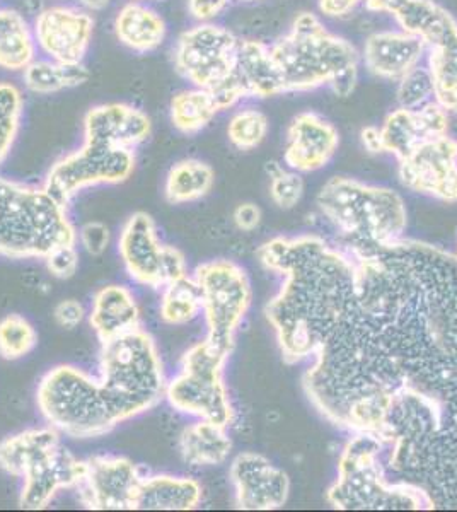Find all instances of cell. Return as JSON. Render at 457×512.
<instances>
[{
  "label": "cell",
  "instance_id": "cell-25",
  "mask_svg": "<svg viewBox=\"0 0 457 512\" xmlns=\"http://www.w3.org/2000/svg\"><path fill=\"white\" fill-rule=\"evenodd\" d=\"M89 323L101 344L140 328V311L134 294L123 286H106L94 294Z\"/></svg>",
  "mask_w": 457,
  "mask_h": 512
},
{
  "label": "cell",
  "instance_id": "cell-39",
  "mask_svg": "<svg viewBox=\"0 0 457 512\" xmlns=\"http://www.w3.org/2000/svg\"><path fill=\"white\" fill-rule=\"evenodd\" d=\"M396 96L398 105L405 108H418L435 101L434 84L430 79L427 67H417L406 74L401 81L396 82Z\"/></svg>",
  "mask_w": 457,
  "mask_h": 512
},
{
  "label": "cell",
  "instance_id": "cell-1",
  "mask_svg": "<svg viewBox=\"0 0 457 512\" xmlns=\"http://www.w3.org/2000/svg\"><path fill=\"white\" fill-rule=\"evenodd\" d=\"M342 245L355 260L365 337L396 393L457 408V255L418 239Z\"/></svg>",
  "mask_w": 457,
  "mask_h": 512
},
{
  "label": "cell",
  "instance_id": "cell-31",
  "mask_svg": "<svg viewBox=\"0 0 457 512\" xmlns=\"http://www.w3.org/2000/svg\"><path fill=\"white\" fill-rule=\"evenodd\" d=\"M219 113L214 96L195 86L181 89L169 103V118L180 134H200Z\"/></svg>",
  "mask_w": 457,
  "mask_h": 512
},
{
  "label": "cell",
  "instance_id": "cell-28",
  "mask_svg": "<svg viewBox=\"0 0 457 512\" xmlns=\"http://www.w3.org/2000/svg\"><path fill=\"white\" fill-rule=\"evenodd\" d=\"M33 24L12 7H0V69L23 72L36 59Z\"/></svg>",
  "mask_w": 457,
  "mask_h": 512
},
{
  "label": "cell",
  "instance_id": "cell-36",
  "mask_svg": "<svg viewBox=\"0 0 457 512\" xmlns=\"http://www.w3.org/2000/svg\"><path fill=\"white\" fill-rule=\"evenodd\" d=\"M24 115L23 91L12 82L0 81V164L11 154Z\"/></svg>",
  "mask_w": 457,
  "mask_h": 512
},
{
  "label": "cell",
  "instance_id": "cell-40",
  "mask_svg": "<svg viewBox=\"0 0 457 512\" xmlns=\"http://www.w3.org/2000/svg\"><path fill=\"white\" fill-rule=\"evenodd\" d=\"M43 260L47 263L48 272L57 279H72L79 268V253L76 245L57 246Z\"/></svg>",
  "mask_w": 457,
  "mask_h": 512
},
{
  "label": "cell",
  "instance_id": "cell-38",
  "mask_svg": "<svg viewBox=\"0 0 457 512\" xmlns=\"http://www.w3.org/2000/svg\"><path fill=\"white\" fill-rule=\"evenodd\" d=\"M270 176V197L278 209H294L304 197V180L301 173L278 163H268Z\"/></svg>",
  "mask_w": 457,
  "mask_h": 512
},
{
  "label": "cell",
  "instance_id": "cell-6",
  "mask_svg": "<svg viewBox=\"0 0 457 512\" xmlns=\"http://www.w3.org/2000/svg\"><path fill=\"white\" fill-rule=\"evenodd\" d=\"M316 204L347 245H391L405 238L408 210L393 188L333 176L319 190Z\"/></svg>",
  "mask_w": 457,
  "mask_h": 512
},
{
  "label": "cell",
  "instance_id": "cell-19",
  "mask_svg": "<svg viewBox=\"0 0 457 512\" xmlns=\"http://www.w3.org/2000/svg\"><path fill=\"white\" fill-rule=\"evenodd\" d=\"M236 506L243 511H273L289 499V475L256 453L236 456L231 465Z\"/></svg>",
  "mask_w": 457,
  "mask_h": 512
},
{
  "label": "cell",
  "instance_id": "cell-30",
  "mask_svg": "<svg viewBox=\"0 0 457 512\" xmlns=\"http://www.w3.org/2000/svg\"><path fill=\"white\" fill-rule=\"evenodd\" d=\"M57 444H60V431L52 425L6 437L0 443V468L12 477L21 478L31 461Z\"/></svg>",
  "mask_w": 457,
  "mask_h": 512
},
{
  "label": "cell",
  "instance_id": "cell-47",
  "mask_svg": "<svg viewBox=\"0 0 457 512\" xmlns=\"http://www.w3.org/2000/svg\"><path fill=\"white\" fill-rule=\"evenodd\" d=\"M77 2H79L77 6L84 7L89 12L101 11L110 4V0H77Z\"/></svg>",
  "mask_w": 457,
  "mask_h": 512
},
{
  "label": "cell",
  "instance_id": "cell-43",
  "mask_svg": "<svg viewBox=\"0 0 457 512\" xmlns=\"http://www.w3.org/2000/svg\"><path fill=\"white\" fill-rule=\"evenodd\" d=\"M364 0H318V11L323 18L343 19L352 16Z\"/></svg>",
  "mask_w": 457,
  "mask_h": 512
},
{
  "label": "cell",
  "instance_id": "cell-45",
  "mask_svg": "<svg viewBox=\"0 0 457 512\" xmlns=\"http://www.w3.org/2000/svg\"><path fill=\"white\" fill-rule=\"evenodd\" d=\"M234 222H236V226L241 229V231H255L256 227L260 226L261 222V210L258 205L251 204V202H246V204H241L236 207L234 210V216H232Z\"/></svg>",
  "mask_w": 457,
  "mask_h": 512
},
{
  "label": "cell",
  "instance_id": "cell-35",
  "mask_svg": "<svg viewBox=\"0 0 457 512\" xmlns=\"http://www.w3.org/2000/svg\"><path fill=\"white\" fill-rule=\"evenodd\" d=\"M270 132V122L255 106H244L232 113L227 123V139L239 151H253L260 147Z\"/></svg>",
  "mask_w": 457,
  "mask_h": 512
},
{
  "label": "cell",
  "instance_id": "cell-44",
  "mask_svg": "<svg viewBox=\"0 0 457 512\" xmlns=\"http://www.w3.org/2000/svg\"><path fill=\"white\" fill-rule=\"evenodd\" d=\"M53 315H55L58 325L64 326V328H76L84 320L86 313H84L81 303H77L74 299H67L58 304Z\"/></svg>",
  "mask_w": 457,
  "mask_h": 512
},
{
  "label": "cell",
  "instance_id": "cell-13",
  "mask_svg": "<svg viewBox=\"0 0 457 512\" xmlns=\"http://www.w3.org/2000/svg\"><path fill=\"white\" fill-rule=\"evenodd\" d=\"M134 169L135 151L84 140L77 151L53 164L43 188L67 207L82 190L123 183Z\"/></svg>",
  "mask_w": 457,
  "mask_h": 512
},
{
  "label": "cell",
  "instance_id": "cell-17",
  "mask_svg": "<svg viewBox=\"0 0 457 512\" xmlns=\"http://www.w3.org/2000/svg\"><path fill=\"white\" fill-rule=\"evenodd\" d=\"M139 466L123 456H94L86 461L79 485L81 501L93 511H134L142 482Z\"/></svg>",
  "mask_w": 457,
  "mask_h": 512
},
{
  "label": "cell",
  "instance_id": "cell-27",
  "mask_svg": "<svg viewBox=\"0 0 457 512\" xmlns=\"http://www.w3.org/2000/svg\"><path fill=\"white\" fill-rule=\"evenodd\" d=\"M202 485L193 478L154 475L142 478L135 509L137 511H191L202 502Z\"/></svg>",
  "mask_w": 457,
  "mask_h": 512
},
{
  "label": "cell",
  "instance_id": "cell-24",
  "mask_svg": "<svg viewBox=\"0 0 457 512\" xmlns=\"http://www.w3.org/2000/svg\"><path fill=\"white\" fill-rule=\"evenodd\" d=\"M282 84L265 41L241 38L238 65L232 77L231 99L238 106L248 99H270L282 96Z\"/></svg>",
  "mask_w": 457,
  "mask_h": 512
},
{
  "label": "cell",
  "instance_id": "cell-22",
  "mask_svg": "<svg viewBox=\"0 0 457 512\" xmlns=\"http://www.w3.org/2000/svg\"><path fill=\"white\" fill-rule=\"evenodd\" d=\"M152 120L128 103H103L87 111L82 123L84 140L135 151L151 137Z\"/></svg>",
  "mask_w": 457,
  "mask_h": 512
},
{
  "label": "cell",
  "instance_id": "cell-33",
  "mask_svg": "<svg viewBox=\"0 0 457 512\" xmlns=\"http://www.w3.org/2000/svg\"><path fill=\"white\" fill-rule=\"evenodd\" d=\"M87 79L89 72L84 64H60L52 59H35L23 70L24 88L41 96L69 91L82 86Z\"/></svg>",
  "mask_w": 457,
  "mask_h": 512
},
{
  "label": "cell",
  "instance_id": "cell-11",
  "mask_svg": "<svg viewBox=\"0 0 457 512\" xmlns=\"http://www.w3.org/2000/svg\"><path fill=\"white\" fill-rule=\"evenodd\" d=\"M231 354L207 340L193 345L183 355L181 371L168 384L164 396L181 414L229 425L234 420L229 390L224 383V367Z\"/></svg>",
  "mask_w": 457,
  "mask_h": 512
},
{
  "label": "cell",
  "instance_id": "cell-3",
  "mask_svg": "<svg viewBox=\"0 0 457 512\" xmlns=\"http://www.w3.org/2000/svg\"><path fill=\"white\" fill-rule=\"evenodd\" d=\"M284 282L265 316L287 364L311 359L355 303V260L343 245L316 234L273 238L256 251Z\"/></svg>",
  "mask_w": 457,
  "mask_h": 512
},
{
  "label": "cell",
  "instance_id": "cell-42",
  "mask_svg": "<svg viewBox=\"0 0 457 512\" xmlns=\"http://www.w3.org/2000/svg\"><path fill=\"white\" fill-rule=\"evenodd\" d=\"M229 4L231 0H186L188 12L197 23H214L227 11Z\"/></svg>",
  "mask_w": 457,
  "mask_h": 512
},
{
  "label": "cell",
  "instance_id": "cell-20",
  "mask_svg": "<svg viewBox=\"0 0 457 512\" xmlns=\"http://www.w3.org/2000/svg\"><path fill=\"white\" fill-rule=\"evenodd\" d=\"M340 147L338 128L316 111H302L287 128L284 163L297 173L326 168Z\"/></svg>",
  "mask_w": 457,
  "mask_h": 512
},
{
  "label": "cell",
  "instance_id": "cell-9",
  "mask_svg": "<svg viewBox=\"0 0 457 512\" xmlns=\"http://www.w3.org/2000/svg\"><path fill=\"white\" fill-rule=\"evenodd\" d=\"M369 12L388 14L425 45L435 101L457 111V21L437 0H364Z\"/></svg>",
  "mask_w": 457,
  "mask_h": 512
},
{
  "label": "cell",
  "instance_id": "cell-5",
  "mask_svg": "<svg viewBox=\"0 0 457 512\" xmlns=\"http://www.w3.org/2000/svg\"><path fill=\"white\" fill-rule=\"evenodd\" d=\"M270 55L284 94L330 88L345 98L359 84V50L314 12H299L287 33L270 45Z\"/></svg>",
  "mask_w": 457,
  "mask_h": 512
},
{
  "label": "cell",
  "instance_id": "cell-4",
  "mask_svg": "<svg viewBox=\"0 0 457 512\" xmlns=\"http://www.w3.org/2000/svg\"><path fill=\"white\" fill-rule=\"evenodd\" d=\"M381 439L393 482L420 490L430 511L457 509V408L417 391H398Z\"/></svg>",
  "mask_w": 457,
  "mask_h": 512
},
{
  "label": "cell",
  "instance_id": "cell-26",
  "mask_svg": "<svg viewBox=\"0 0 457 512\" xmlns=\"http://www.w3.org/2000/svg\"><path fill=\"white\" fill-rule=\"evenodd\" d=\"M116 40L135 53H151L161 47L168 26L161 14L147 2L132 0L116 12L113 21Z\"/></svg>",
  "mask_w": 457,
  "mask_h": 512
},
{
  "label": "cell",
  "instance_id": "cell-46",
  "mask_svg": "<svg viewBox=\"0 0 457 512\" xmlns=\"http://www.w3.org/2000/svg\"><path fill=\"white\" fill-rule=\"evenodd\" d=\"M360 140H362L365 151H369L371 154H384L379 127H365L360 132Z\"/></svg>",
  "mask_w": 457,
  "mask_h": 512
},
{
  "label": "cell",
  "instance_id": "cell-10",
  "mask_svg": "<svg viewBox=\"0 0 457 512\" xmlns=\"http://www.w3.org/2000/svg\"><path fill=\"white\" fill-rule=\"evenodd\" d=\"M241 36L215 23H198L174 43V69L190 86L214 96L220 111L231 110V84Z\"/></svg>",
  "mask_w": 457,
  "mask_h": 512
},
{
  "label": "cell",
  "instance_id": "cell-2",
  "mask_svg": "<svg viewBox=\"0 0 457 512\" xmlns=\"http://www.w3.org/2000/svg\"><path fill=\"white\" fill-rule=\"evenodd\" d=\"M98 379L58 366L41 379L36 403L48 424L76 439H93L161 402L166 383L156 342L142 328L101 350Z\"/></svg>",
  "mask_w": 457,
  "mask_h": 512
},
{
  "label": "cell",
  "instance_id": "cell-49",
  "mask_svg": "<svg viewBox=\"0 0 457 512\" xmlns=\"http://www.w3.org/2000/svg\"><path fill=\"white\" fill-rule=\"evenodd\" d=\"M456 255H457V253H456Z\"/></svg>",
  "mask_w": 457,
  "mask_h": 512
},
{
  "label": "cell",
  "instance_id": "cell-23",
  "mask_svg": "<svg viewBox=\"0 0 457 512\" xmlns=\"http://www.w3.org/2000/svg\"><path fill=\"white\" fill-rule=\"evenodd\" d=\"M425 53L422 41L408 31L401 28L376 31L365 40L360 64L377 79L398 82L423 64Z\"/></svg>",
  "mask_w": 457,
  "mask_h": 512
},
{
  "label": "cell",
  "instance_id": "cell-37",
  "mask_svg": "<svg viewBox=\"0 0 457 512\" xmlns=\"http://www.w3.org/2000/svg\"><path fill=\"white\" fill-rule=\"evenodd\" d=\"M38 344V333L21 315H7L0 320V357L18 361Z\"/></svg>",
  "mask_w": 457,
  "mask_h": 512
},
{
  "label": "cell",
  "instance_id": "cell-12",
  "mask_svg": "<svg viewBox=\"0 0 457 512\" xmlns=\"http://www.w3.org/2000/svg\"><path fill=\"white\" fill-rule=\"evenodd\" d=\"M193 279L202 292V313L209 328L205 340L232 354L253 299L246 270L231 260H212L198 265Z\"/></svg>",
  "mask_w": 457,
  "mask_h": 512
},
{
  "label": "cell",
  "instance_id": "cell-18",
  "mask_svg": "<svg viewBox=\"0 0 457 512\" xmlns=\"http://www.w3.org/2000/svg\"><path fill=\"white\" fill-rule=\"evenodd\" d=\"M86 475V461L79 460L62 443L47 449L29 463L23 473V490L19 506L38 511L53 501L65 489H79Z\"/></svg>",
  "mask_w": 457,
  "mask_h": 512
},
{
  "label": "cell",
  "instance_id": "cell-29",
  "mask_svg": "<svg viewBox=\"0 0 457 512\" xmlns=\"http://www.w3.org/2000/svg\"><path fill=\"white\" fill-rule=\"evenodd\" d=\"M232 451L226 425L198 420L186 427L180 437V453L188 465L215 466L224 463Z\"/></svg>",
  "mask_w": 457,
  "mask_h": 512
},
{
  "label": "cell",
  "instance_id": "cell-34",
  "mask_svg": "<svg viewBox=\"0 0 457 512\" xmlns=\"http://www.w3.org/2000/svg\"><path fill=\"white\" fill-rule=\"evenodd\" d=\"M202 311V292L193 277L185 275L164 287L159 308V315L164 323L186 325L198 318Z\"/></svg>",
  "mask_w": 457,
  "mask_h": 512
},
{
  "label": "cell",
  "instance_id": "cell-21",
  "mask_svg": "<svg viewBox=\"0 0 457 512\" xmlns=\"http://www.w3.org/2000/svg\"><path fill=\"white\" fill-rule=\"evenodd\" d=\"M449 115L451 113L437 101L418 108L398 106L379 127L382 151L400 159L425 140L446 135L449 132Z\"/></svg>",
  "mask_w": 457,
  "mask_h": 512
},
{
  "label": "cell",
  "instance_id": "cell-32",
  "mask_svg": "<svg viewBox=\"0 0 457 512\" xmlns=\"http://www.w3.org/2000/svg\"><path fill=\"white\" fill-rule=\"evenodd\" d=\"M215 173L212 166L200 159H183L169 169L164 183V195L169 204L197 202L214 188Z\"/></svg>",
  "mask_w": 457,
  "mask_h": 512
},
{
  "label": "cell",
  "instance_id": "cell-41",
  "mask_svg": "<svg viewBox=\"0 0 457 512\" xmlns=\"http://www.w3.org/2000/svg\"><path fill=\"white\" fill-rule=\"evenodd\" d=\"M84 250L93 256H101L110 245V229L103 222H87L79 233Z\"/></svg>",
  "mask_w": 457,
  "mask_h": 512
},
{
  "label": "cell",
  "instance_id": "cell-16",
  "mask_svg": "<svg viewBox=\"0 0 457 512\" xmlns=\"http://www.w3.org/2000/svg\"><path fill=\"white\" fill-rule=\"evenodd\" d=\"M33 31L36 47L45 59L82 65L93 43V12L69 4L48 6L36 14Z\"/></svg>",
  "mask_w": 457,
  "mask_h": 512
},
{
  "label": "cell",
  "instance_id": "cell-48",
  "mask_svg": "<svg viewBox=\"0 0 457 512\" xmlns=\"http://www.w3.org/2000/svg\"><path fill=\"white\" fill-rule=\"evenodd\" d=\"M140 2H149V0H140Z\"/></svg>",
  "mask_w": 457,
  "mask_h": 512
},
{
  "label": "cell",
  "instance_id": "cell-14",
  "mask_svg": "<svg viewBox=\"0 0 457 512\" xmlns=\"http://www.w3.org/2000/svg\"><path fill=\"white\" fill-rule=\"evenodd\" d=\"M118 253L128 275L142 286L159 289L188 275L185 255L174 246L162 245L156 222L147 212H135L123 226Z\"/></svg>",
  "mask_w": 457,
  "mask_h": 512
},
{
  "label": "cell",
  "instance_id": "cell-15",
  "mask_svg": "<svg viewBox=\"0 0 457 512\" xmlns=\"http://www.w3.org/2000/svg\"><path fill=\"white\" fill-rule=\"evenodd\" d=\"M396 161L398 180L406 190L446 204H456V139L446 134L425 140Z\"/></svg>",
  "mask_w": 457,
  "mask_h": 512
},
{
  "label": "cell",
  "instance_id": "cell-8",
  "mask_svg": "<svg viewBox=\"0 0 457 512\" xmlns=\"http://www.w3.org/2000/svg\"><path fill=\"white\" fill-rule=\"evenodd\" d=\"M76 241L65 205L43 187L0 176V256L45 258L57 246Z\"/></svg>",
  "mask_w": 457,
  "mask_h": 512
},
{
  "label": "cell",
  "instance_id": "cell-7",
  "mask_svg": "<svg viewBox=\"0 0 457 512\" xmlns=\"http://www.w3.org/2000/svg\"><path fill=\"white\" fill-rule=\"evenodd\" d=\"M382 454L381 437L355 432L340 454L338 475L326 490V501L340 511H430L420 490L389 478Z\"/></svg>",
  "mask_w": 457,
  "mask_h": 512
}]
</instances>
